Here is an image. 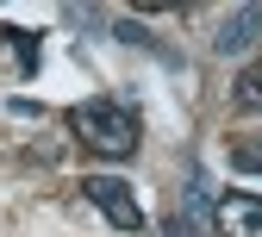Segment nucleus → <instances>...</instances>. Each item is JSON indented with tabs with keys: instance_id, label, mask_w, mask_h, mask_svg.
<instances>
[{
	"instance_id": "nucleus-1",
	"label": "nucleus",
	"mask_w": 262,
	"mask_h": 237,
	"mask_svg": "<svg viewBox=\"0 0 262 237\" xmlns=\"http://www.w3.org/2000/svg\"><path fill=\"white\" fill-rule=\"evenodd\" d=\"M69 131L94 150V156H113V162H125L131 150L144 144V125H138V113L125 106V100H113V94H94V100H81V106L69 113Z\"/></svg>"
},
{
	"instance_id": "nucleus-2",
	"label": "nucleus",
	"mask_w": 262,
	"mask_h": 237,
	"mask_svg": "<svg viewBox=\"0 0 262 237\" xmlns=\"http://www.w3.org/2000/svg\"><path fill=\"white\" fill-rule=\"evenodd\" d=\"M81 200H94V206L106 212V225H119V231H144V206H138V193H131L119 175H88V181H81Z\"/></svg>"
},
{
	"instance_id": "nucleus-3",
	"label": "nucleus",
	"mask_w": 262,
	"mask_h": 237,
	"mask_svg": "<svg viewBox=\"0 0 262 237\" xmlns=\"http://www.w3.org/2000/svg\"><path fill=\"white\" fill-rule=\"evenodd\" d=\"M212 231L219 237H262V193H219Z\"/></svg>"
},
{
	"instance_id": "nucleus-4",
	"label": "nucleus",
	"mask_w": 262,
	"mask_h": 237,
	"mask_svg": "<svg viewBox=\"0 0 262 237\" xmlns=\"http://www.w3.org/2000/svg\"><path fill=\"white\" fill-rule=\"evenodd\" d=\"M256 44H262V7H237V13L219 19V38H212L219 56H244V50H256Z\"/></svg>"
},
{
	"instance_id": "nucleus-5",
	"label": "nucleus",
	"mask_w": 262,
	"mask_h": 237,
	"mask_svg": "<svg viewBox=\"0 0 262 237\" xmlns=\"http://www.w3.org/2000/svg\"><path fill=\"white\" fill-rule=\"evenodd\" d=\"M200 187H206L200 175L187 181V200H181V206L169 212V237H200Z\"/></svg>"
},
{
	"instance_id": "nucleus-6",
	"label": "nucleus",
	"mask_w": 262,
	"mask_h": 237,
	"mask_svg": "<svg viewBox=\"0 0 262 237\" xmlns=\"http://www.w3.org/2000/svg\"><path fill=\"white\" fill-rule=\"evenodd\" d=\"M231 100H237L244 113H262V56H256L250 69H244V75L231 81Z\"/></svg>"
},
{
	"instance_id": "nucleus-7",
	"label": "nucleus",
	"mask_w": 262,
	"mask_h": 237,
	"mask_svg": "<svg viewBox=\"0 0 262 237\" xmlns=\"http://www.w3.org/2000/svg\"><path fill=\"white\" fill-rule=\"evenodd\" d=\"M0 38L13 44V56H19V69H25V75L38 69V38H31V31H13V25H0Z\"/></svg>"
},
{
	"instance_id": "nucleus-8",
	"label": "nucleus",
	"mask_w": 262,
	"mask_h": 237,
	"mask_svg": "<svg viewBox=\"0 0 262 237\" xmlns=\"http://www.w3.org/2000/svg\"><path fill=\"white\" fill-rule=\"evenodd\" d=\"M231 168H244V175H262V138H237V144H231Z\"/></svg>"
}]
</instances>
